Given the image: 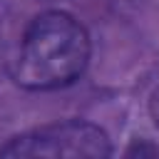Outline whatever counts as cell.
I'll use <instances>...</instances> for the list:
<instances>
[{
    "label": "cell",
    "mask_w": 159,
    "mask_h": 159,
    "mask_svg": "<svg viewBox=\"0 0 159 159\" xmlns=\"http://www.w3.org/2000/svg\"><path fill=\"white\" fill-rule=\"evenodd\" d=\"M109 134L87 119H62L10 137L0 157H112Z\"/></svg>",
    "instance_id": "obj_2"
},
{
    "label": "cell",
    "mask_w": 159,
    "mask_h": 159,
    "mask_svg": "<svg viewBox=\"0 0 159 159\" xmlns=\"http://www.w3.org/2000/svg\"><path fill=\"white\" fill-rule=\"evenodd\" d=\"M92 57L87 27L65 10L35 15L17 42L10 77L27 92H52L75 84Z\"/></svg>",
    "instance_id": "obj_1"
},
{
    "label": "cell",
    "mask_w": 159,
    "mask_h": 159,
    "mask_svg": "<svg viewBox=\"0 0 159 159\" xmlns=\"http://www.w3.org/2000/svg\"><path fill=\"white\" fill-rule=\"evenodd\" d=\"M127 157H157L159 154V147H154V144H147V142H134L127 152H124Z\"/></svg>",
    "instance_id": "obj_3"
},
{
    "label": "cell",
    "mask_w": 159,
    "mask_h": 159,
    "mask_svg": "<svg viewBox=\"0 0 159 159\" xmlns=\"http://www.w3.org/2000/svg\"><path fill=\"white\" fill-rule=\"evenodd\" d=\"M149 114H152V119H154V127L159 129V87L152 92V97H149Z\"/></svg>",
    "instance_id": "obj_4"
},
{
    "label": "cell",
    "mask_w": 159,
    "mask_h": 159,
    "mask_svg": "<svg viewBox=\"0 0 159 159\" xmlns=\"http://www.w3.org/2000/svg\"><path fill=\"white\" fill-rule=\"evenodd\" d=\"M40 2H55V0H40Z\"/></svg>",
    "instance_id": "obj_5"
}]
</instances>
